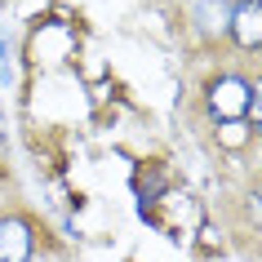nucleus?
Returning <instances> with one entry per match:
<instances>
[{"label": "nucleus", "mask_w": 262, "mask_h": 262, "mask_svg": "<svg viewBox=\"0 0 262 262\" xmlns=\"http://www.w3.org/2000/svg\"><path fill=\"white\" fill-rule=\"evenodd\" d=\"M31 249H36V235H31L27 218H0V262H27Z\"/></svg>", "instance_id": "7ed1b4c3"}, {"label": "nucleus", "mask_w": 262, "mask_h": 262, "mask_svg": "<svg viewBox=\"0 0 262 262\" xmlns=\"http://www.w3.org/2000/svg\"><path fill=\"white\" fill-rule=\"evenodd\" d=\"M9 142V124H5V111H0V147Z\"/></svg>", "instance_id": "6e6552de"}, {"label": "nucleus", "mask_w": 262, "mask_h": 262, "mask_svg": "<svg viewBox=\"0 0 262 262\" xmlns=\"http://www.w3.org/2000/svg\"><path fill=\"white\" fill-rule=\"evenodd\" d=\"M227 18H231V0H195L191 5V23L205 40L227 36Z\"/></svg>", "instance_id": "20e7f679"}, {"label": "nucleus", "mask_w": 262, "mask_h": 262, "mask_svg": "<svg viewBox=\"0 0 262 262\" xmlns=\"http://www.w3.org/2000/svg\"><path fill=\"white\" fill-rule=\"evenodd\" d=\"M249 120H253V134H262V76L249 80Z\"/></svg>", "instance_id": "0eeeda50"}, {"label": "nucleus", "mask_w": 262, "mask_h": 262, "mask_svg": "<svg viewBox=\"0 0 262 262\" xmlns=\"http://www.w3.org/2000/svg\"><path fill=\"white\" fill-rule=\"evenodd\" d=\"M218 142H222V147H231V151H240V147L249 142V129H245L240 120H231V124H218Z\"/></svg>", "instance_id": "39448f33"}, {"label": "nucleus", "mask_w": 262, "mask_h": 262, "mask_svg": "<svg viewBox=\"0 0 262 262\" xmlns=\"http://www.w3.org/2000/svg\"><path fill=\"white\" fill-rule=\"evenodd\" d=\"M245 218H249V227L262 231V182H253V187L245 191Z\"/></svg>", "instance_id": "423d86ee"}, {"label": "nucleus", "mask_w": 262, "mask_h": 262, "mask_svg": "<svg viewBox=\"0 0 262 262\" xmlns=\"http://www.w3.org/2000/svg\"><path fill=\"white\" fill-rule=\"evenodd\" d=\"M205 102H209V111H213V120H218V124L245 120V116H249V80H245V76H218V80L209 84Z\"/></svg>", "instance_id": "f257e3e1"}, {"label": "nucleus", "mask_w": 262, "mask_h": 262, "mask_svg": "<svg viewBox=\"0 0 262 262\" xmlns=\"http://www.w3.org/2000/svg\"><path fill=\"white\" fill-rule=\"evenodd\" d=\"M227 36L240 49H262V0H235L227 18Z\"/></svg>", "instance_id": "f03ea898"}]
</instances>
